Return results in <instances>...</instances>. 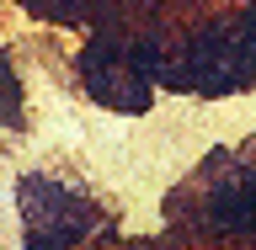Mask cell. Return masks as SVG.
Listing matches in <instances>:
<instances>
[{
    "instance_id": "cell-1",
    "label": "cell",
    "mask_w": 256,
    "mask_h": 250,
    "mask_svg": "<svg viewBox=\"0 0 256 250\" xmlns=\"http://www.w3.org/2000/svg\"><path fill=\"white\" fill-rule=\"evenodd\" d=\"M219 219H224V224H235V229H256V187L235 192V197H224Z\"/></svg>"
}]
</instances>
